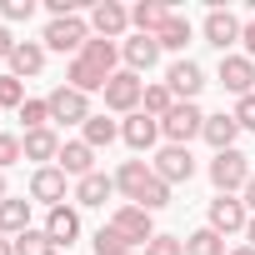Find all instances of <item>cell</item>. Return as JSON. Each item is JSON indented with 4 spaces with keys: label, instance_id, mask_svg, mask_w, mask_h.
<instances>
[{
    "label": "cell",
    "instance_id": "1",
    "mask_svg": "<svg viewBox=\"0 0 255 255\" xmlns=\"http://www.w3.org/2000/svg\"><path fill=\"white\" fill-rule=\"evenodd\" d=\"M115 190H125V200L130 205H140V210H160V205H170V185L145 165V160H125L120 170H115Z\"/></svg>",
    "mask_w": 255,
    "mask_h": 255
},
{
    "label": "cell",
    "instance_id": "2",
    "mask_svg": "<svg viewBox=\"0 0 255 255\" xmlns=\"http://www.w3.org/2000/svg\"><path fill=\"white\" fill-rule=\"evenodd\" d=\"M250 155H240V150H220L215 160H210V180H215V190L220 195H235V190H245L250 185Z\"/></svg>",
    "mask_w": 255,
    "mask_h": 255
},
{
    "label": "cell",
    "instance_id": "3",
    "mask_svg": "<svg viewBox=\"0 0 255 255\" xmlns=\"http://www.w3.org/2000/svg\"><path fill=\"white\" fill-rule=\"evenodd\" d=\"M200 130H205V115L195 110V100H175V110L160 120V135L170 145H190V135H200Z\"/></svg>",
    "mask_w": 255,
    "mask_h": 255
},
{
    "label": "cell",
    "instance_id": "4",
    "mask_svg": "<svg viewBox=\"0 0 255 255\" xmlns=\"http://www.w3.org/2000/svg\"><path fill=\"white\" fill-rule=\"evenodd\" d=\"M140 100H145V80H140L135 70H115V75H110V85H105V105H110V110L135 115Z\"/></svg>",
    "mask_w": 255,
    "mask_h": 255
},
{
    "label": "cell",
    "instance_id": "5",
    "mask_svg": "<svg viewBox=\"0 0 255 255\" xmlns=\"http://www.w3.org/2000/svg\"><path fill=\"white\" fill-rule=\"evenodd\" d=\"M85 40H90V25L80 20V15H60V20H50L45 25V45L50 50H85Z\"/></svg>",
    "mask_w": 255,
    "mask_h": 255
},
{
    "label": "cell",
    "instance_id": "6",
    "mask_svg": "<svg viewBox=\"0 0 255 255\" xmlns=\"http://www.w3.org/2000/svg\"><path fill=\"white\" fill-rule=\"evenodd\" d=\"M110 225L130 240V245H150V240H155V220H150V210H140V205H120V210L110 215Z\"/></svg>",
    "mask_w": 255,
    "mask_h": 255
},
{
    "label": "cell",
    "instance_id": "7",
    "mask_svg": "<svg viewBox=\"0 0 255 255\" xmlns=\"http://www.w3.org/2000/svg\"><path fill=\"white\" fill-rule=\"evenodd\" d=\"M245 225H250L245 200H235V195H215V200H210V230H215V235H235V230H245Z\"/></svg>",
    "mask_w": 255,
    "mask_h": 255
},
{
    "label": "cell",
    "instance_id": "8",
    "mask_svg": "<svg viewBox=\"0 0 255 255\" xmlns=\"http://www.w3.org/2000/svg\"><path fill=\"white\" fill-rule=\"evenodd\" d=\"M50 120H60V125H85V120H90V100H85L80 90L60 85V90H50Z\"/></svg>",
    "mask_w": 255,
    "mask_h": 255
},
{
    "label": "cell",
    "instance_id": "9",
    "mask_svg": "<svg viewBox=\"0 0 255 255\" xmlns=\"http://www.w3.org/2000/svg\"><path fill=\"white\" fill-rule=\"evenodd\" d=\"M165 185H180V180H190L195 175V155L185 150V145H165L160 155H155V165H150Z\"/></svg>",
    "mask_w": 255,
    "mask_h": 255
},
{
    "label": "cell",
    "instance_id": "10",
    "mask_svg": "<svg viewBox=\"0 0 255 255\" xmlns=\"http://www.w3.org/2000/svg\"><path fill=\"white\" fill-rule=\"evenodd\" d=\"M220 85L230 95H255V60L250 55H225L220 60Z\"/></svg>",
    "mask_w": 255,
    "mask_h": 255
},
{
    "label": "cell",
    "instance_id": "11",
    "mask_svg": "<svg viewBox=\"0 0 255 255\" xmlns=\"http://www.w3.org/2000/svg\"><path fill=\"white\" fill-rule=\"evenodd\" d=\"M30 200H40V205H60L65 200V170L60 165H40L35 175H30Z\"/></svg>",
    "mask_w": 255,
    "mask_h": 255
},
{
    "label": "cell",
    "instance_id": "12",
    "mask_svg": "<svg viewBox=\"0 0 255 255\" xmlns=\"http://www.w3.org/2000/svg\"><path fill=\"white\" fill-rule=\"evenodd\" d=\"M155 135H160V120H155V115H145V110H135L130 120L120 125V140L130 145V150H150V145H155Z\"/></svg>",
    "mask_w": 255,
    "mask_h": 255
},
{
    "label": "cell",
    "instance_id": "13",
    "mask_svg": "<svg viewBox=\"0 0 255 255\" xmlns=\"http://www.w3.org/2000/svg\"><path fill=\"white\" fill-rule=\"evenodd\" d=\"M90 25L100 30V40H115V35H125V25H130V10L115 5V0H100L90 10Z\"/></svg>",
    "mask_w": 255,
    "mask_h": 255
},
{
    "label": "cell",
    "instance_id": "14",
    "mask_svg": "<svg viewBox=\"0 0 255 255\" xmlns=\"http://www.w3.org/2000/svg\"><path fill=\"white\" fill-rule=\"evenodd\" d=\"M245 30H240V20L230 15V10H220V5H210V15H205V40L215 45V50H225L230 40H240Z\"/></svg>",
    "mask_w": 255,
    "mask_h": 255
},
{
    "label": "cell",
    "instance_id": "15",
    "mask_svg": "<svg viewBox=\"0 0 255 255\" xmlns=\"http://www.w3.org/2000/svg\"><path fill=\"white\" fill-rule=\"evenodd\" d=\"M40 70H45V45H40V40H15V50H10V75L25 80V75H40Z\"/></svg>",
    "mask_w": 255,
    "mask_h": 255
},
{
    "label": "cell",
    "instance_id": "16",
    "mask_svg": "<svg viewBox=\"0 0 255 255\" xmlns=\"http://www.w3.org/2000/svg\"><path fill=\"white\" fill-rule=\"evenodd\" d=\"M165 85H170V95L195 100V95H200V85H205V75H200V65H195V60H175V65H170V75H165Z\"/></svg>",
    "mask_w": 255,
    "mask_h": 255
},
{
    "label": "cell",
    "instance_id": "17",
    "mask_svg": "<svg viewBox=\"0 0 255 255\" xmlns=\"http://www.w3.org/2000/svg\"><path fill=\"white\" fill-rule=\"evenodd\" d=\"M120 55H125V65L140 75V70H150V65L160 60V40H155V35H130V40L120 45Z\"/></svg>",
    "mask_w": 255,
    "mask_h": 255
},
{
    "label": "cell",
    "instance_id": "18",
    "mask_svg": "<svg viewBox=\"0 0 255 255\" xmlns=\"http://www.w3.org/2000/svg\"><path fill=\"white\" fill-rule=\"evenodd\" d=\"M170 15H175L170 5H155V0H140V5L130 10V25H135V35H160V25H165Z\"/></svg>",
    "mask_w": 255,
    "mask_h": 255
},
{
    "label": "cell",
    "instance_id": "19",
    "mask_svg": "<svg viewBox=\"0 0 255 255\" xmlns=\"http://www.w3.org/2000/svg\"><path fill=\"white\" fill-rule=\"evenodd\" d=\"M65 80H70V90H80V95H90V90H105V85H110V75H105V70H95V65H90V60H80V55L70 60Z\"/></svg>",
    "mask_w": 255,
    "mask_h": 255
},
{
    "label": "cell",
    "instance_id": "20",
    "mask_svg": "<svg viewBox=\"0 0 255 255\" xmlns=\"http://www.w3.org/2000/svg\"><path fill=\"white\" fill-rule=\"evenodd\" d=\"M60 170L65 175H95V150L85 145V140H70V145H60Z\"/></svg>",
    "mask_w": 255,
    "mask_h": 255
},
{
    "label": "cell",
    "instance_id": "21",
    "mask_svg": "<svg viewBox=\"0 0 255 255\" xmlns=\"http://www.w3.org/2000/svg\"><path fill=\"white\" fill-rule=\"evenodd\" d=\"M210 145H215V155L220 150H235V135H240V125H235V115H205V130H200Z\"/></svg>",
    "mask_w": 255,
    "mask_h": 255
},
{
    "label": "cell",
    "instance_id": "22",
    "mask_svg": "<svg viewBox=\"0 0 255 255\" xmlns=\"http://www.w3.org/2000/svg\"><path fill=\"white\" fill-rule=\"evenodd\" d=\"M45 235H50L55 245H70V240L80 235V215H75L70 205H55V210H50V220H45Z\"/></svg>",
    "mask_w": 255,
    "mask_h": 255
},
{
    "label": "cell",
    "instance_id": "23",
    "mask_svg": "<svg viewBox=\"0 0 255 255\" xmlns=\"http://www.w3.org/2000/svg\"><path fill=\"white\" fill-rule=\"evenodd\" d=\"M30 230V200H0V235H25Z\"/></svg>",
    "mask_w": 255,
    "mask_h": 255
},
{
    "label": "cell",
    "instance_id": "24",
    "mask_svg": "<svg viewBox=\"0 0 255 255\" xmlns=\"http://www.w3.org/2000/svg\"><path fill=\"white\" fill-rule=\"evenodd\" d=\"M110 195H115V175H100V170L75 185V200H80V205H105Z\"/></svg>",
    "mask_w": 255,
    "mask_h": 255
},
{
    "label": "cell",
    "instance_id": "25",
    "mask_svg": "<svg viewBox=\"0 0 255 255\" xmlns=\"http://www.w3.org/2000/svg\"><path fill=\"white\" fill-rule=\"evenodd\" d=\"M20 150H25V160H60V140H55V130H30V135L20 140Z\"/></svg>",
    "mask_w": 255,
    "mask_h": 255
},
{
    "label": "cell",
    "instance_id": "26",
    "mask_svg": "<svg viewBox=\"0 0 255 255\" xmlns=\"http://www.w3.org/2000/svg\"><path fill=\"white\" fill-rule=\"evenodd\" d=\"M115 40H85V50H80V60H90L95 70H105V75H115Z\"/></svg>",
    "mask_w": 255,
    "mask_h": 255
},
{
    "label": "cell",
    "instance_id": "27",
    "mask_svg": "<svg viewBox=\"0 0 255 255\" xmlns=\"http://www.w3.org/2000/svg\"><path fill=\"white\" fill-rule=\"evenodd\" d=\"M155 40H160V50H185V40H190V20H185V15H170V20L160 25Z\"/></svg>",
    "mask_w": 255,
    "mask_h": 255
},
{
    "label": "cell",
    "instance_id": "28",
    "mask_svg": "<svg viewBox=\"0 0 255 255\" xmlns=\"http://www.w3.org/2000/svg\"><path fill=\"white\" fill-rule=\"evenodd\" d=\"M185 255H225V235H215V230L205 225V230L185 235Z\"/></svg>",
    "mask_w": 255,
    "mask_h": 255
},
{
    "label": "cell",
    "instance_id": "29",
    "mask_svg": "<svg viewBox=\"0 0 255 255\" xmlns=\"http://www.w3.org/2000/svg\"><path fill=\"white\" fill-rule=\"evenodd\" d=\"M10 245H15V255H55V250H60L45 230H25V235H15Z\"/></svg>",
    "mask_w": 255,
    "mask_h": 255
},
{
    "label": "cell",
    "instance_id": "30",
    "mask_svg": "<svg viewBox=\"0 0 255 255\" xmlns=\"http://www.w3.org/2000/svg\"><path fill=\"white\" fill-rule=\"evenodd\" d=\"M115 135H120V125H115V120H105V115H90V120H85V145H90V150L110 145Z\"/></svg>",
    "mask_w": 255,
    "mask_h": 255
},
{
    "label": "cell",
    "instance_id": "31",
    "mask_svg": "<svg viewBox=\"0 0 255 255\" xmlns=\"http://www.w3.org/2000/svg\"><path fill=\"white\" fill-rule=\"evenodd\" d=\"M145 115H155V120H165L170 110H175V95H170V85H145Z\"/></svg>",
    "mask_w": 255,
    "mask_h": 255
},
{
    "label": "cell",
    "instance_id": "32",
    "mask_svg": "<svg viewBox=\"0 0 255 255\" xmlns=\"http://www.w3.org/2000/svg\"><path fill=\"white\" fill-rule=\"evenodd\" d=\"M95 255H130V240H125L115 225H100L95 230Z\"/></svg>",
    "mask_w": 255,
    "mask_h": 255
},
{
    "label": "cell",
    "instance_id": "33",
    "mask_svg": "<svg viewBox=\"0 0 255 255\" xmlns=\"http://www.w3.org/2000/svg\"><path fill=\"white\" fill-rule=\"evenodd\" d=\"M20 120H25V135L30 130H50V100H25L20 105Z\"/></svg>",
    "mask_w": 255,
    "mask_h": 255
},
{
    "label": "cell",
    "instance_id": "34",
    "mask_svg": "<svg viewBox=\"0 0 255 255\" xmlns=\"http://www.w3.org/2000/svg\"><path fill=\"white\" fill-rule=\"evenodd\" d=\"M10 105H15V110L25 105V85H20L15 75H0V110H10Z\"/></svg>",
    "mask_w": 255,
    "mask_h": 255
},
{
    "label": "cell",
    "instance_id": "35",
    "mask_svg": "<svg viewBox=\"0 0 255 255\" xmlns=\"http://www.w3.org/2000/svg\"><path fill=\"white\" fill-rule=\"evenodd\" d=\"M145 255H185V240H175V235H155V240L145 245Z\"/></svg>",
    "mask_w": 255,
    "mask_h": 255
},
{
    "label": "cell",
    "instance_id": "36",
    "mask_svg": "<svg viewBox=\"0 0 255 255\" xmlns=\"http://www.w3.org/2000/svg\"><path fill=\"white\" fill-rule=\"evenodd\" d=\"M230 115H235L240 130H255V95H240V105H235Z\"/></svg>",
    "mask_w": 255,
    "mask_h": 255
},
{
    "label": "cell",
    "instance_id": "37",
    "mask_svg": "<svg viewBox=\"0 0 255 255\" xmlns=\"http://www.w3.org/2000/svg\"><path fill=\"white\" fill-rule=\"evenodd\" d=\"M0 15H5V20H30V15H35V0H5Z\"/></svg>",
    "mask_w": 255,
    "mask_h": 255
},
{
    "label": "cell",
    "instance_id": "38",
    "mask_svg": "<svg viewBox=\"0 0 255 255\" xmlns=\"http://www.w3.org/2000/svg\"><path fill=\"white\" fill-rule=\"evenodd\" d=\"M25 150H20V140L15 135H5V130H0V170H5V165H15Z\"/></svg>",
    "mask_w": 255,
    "mask_h": 255
},
{
    "label": "cell",
    "instance_id": "39",
    "mask_svg": "<svg viewBox=\"0 0 255 255\" xmlns=\"http://www.w3.org/2000/svg\"><path fill=\"white\" fill-rule=\"evenodd\" d=\"M10 50H15V35H10L5 25H0V60H10Z\"/></svg>",
    "mask_w": 255,
    "mask_h": 255
},
{
    "label": "cell",
    "instance_id": "40",
    "mask_svg": "<svg viewBox=\"0 0 255 255\" xmlns=\"http://www.w3.org/2000/svg\"><path fill=\"white\" fill-rule=\"evenodd\" d=\"M240 40H245V55H255V20L245 25V35H240Z\"/></svg>",
    "mask_w": 255,
    "mask_h": 255
},
{
    "label": "cell",
    "instance_id": "41",
    "mask_svg": "<svg viewBox=\"0 0 255 255\" xmlns=\"http://www.w3.org/2000/svg\"><path fill=\"white\" fill-rule=\"evenodd\" d=\"M245 210H255V175H250V185H245Z\"/></svg>",
    "mask_w": 255,
    "mask_h": 255
},
{
    "label": "cell",
    "instance_id": "42",
    "mask_svg": "<svg viewBox=\"0 0 255 255\" xmlns=\"http://www.w3.org/2000/svg\"><path fill=\"white\" fill-rule=\"evenodd\" d=\"M245 240H250V250H255V215H250V225H245Z\"/></svg>",
    "mask_w": 255,
    "mask_h": 255
},
{
    "label": "cell",
    "instance_id": "43",
    "mask_svg": "<svg viewBox=\"0 0 255 255\" xmlns=\"http://www.w3.org/2000/svg\"><path fill=\"white\" fill-rule=\"evenodd\" d=\"M0 255H15V245H10V240H0Z\"/></svg>",
    "mask_w": 255,
    "mask_h": 255
},
{
    "label": "cell",
    "instance_id": "44",
    "mask_svg": "<svg viewBox=\"0 0 255 255\" xmlns=\"http://www.w3.org/2000/svg\"><path fill=\"white\" fill-rule=\"evenodd\" d=\"M230 255H255V250H250V245H240V250H230Z\"/></svg>",
    "mask_w": 255,
    "mask_h": 255
},
{
    "label": "cell",
    "instance_id": "45",
    "mask_svg": "<svg viewBox=\"0 0 255 255\" xmlns=\"http://www.w3.org/2000/svg\"><path fill=\"white\" fill-rule=\"evenodd\" d=\"M0 200H5V170H0Z\"/></svg>",
    "mask_w": 255,
    "mask_h": 255
}]
</instances>
